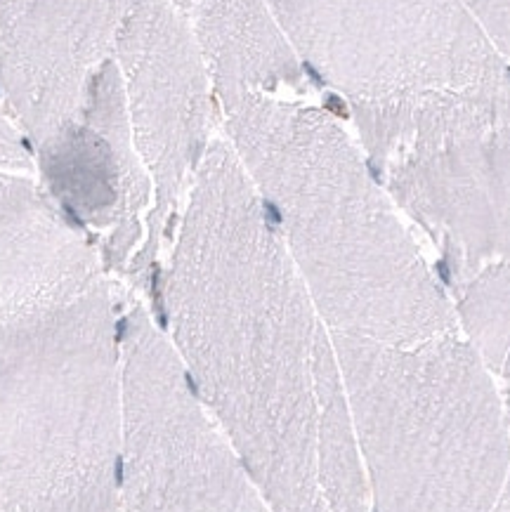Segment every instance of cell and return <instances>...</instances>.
I'll return each mask as SVG.
<instances>
[{"instance_id":"cell-3","label":"cell","mask_w":510,"mask_h":512,"mask_svg":"<svg viewBox=\"0 0 510 512\" xmlns=\"http://www.w3.org/2000/svg\"><path fill=\"white\" fill-rule=\"evenodd\" d=\"M331 338L418 343L459 333L454 307L400 208L331 111L251 95L220 107Z\"/></svg>"},{"instance_id":"cell-13","label":"cell","mask_w":510,"mask_h":512,"mask_svg":"<svg viewBox=\"0 0 510 512\" xmlns=\"http://www.w3.org/2000/svg\"><path fill=\"white\" fill-rule=\"evenodd\" d=\"M173 3L178 5V8H180L182 12H189V10L194 8V3H196V0H173Z\"/></svg>"},{"instance_id":"cell-10","label":"cell","mask_w":510,"mask_h":512,"mask_svg":"<svg viewBox=\"0 0 510 512\" xmlns=\"http://www.w3.org/2000/svg\"><path fill=\"white\" fill-rule=\"evenodd\" d=\"M187 17L218 109L241 97L310 90L303 62L267 0H196Z\"/></svg>"},{"instance_id":"cell-6","label":"cell","mask_w":510,"mask_h":512,"mask_svg":"<svg viewBox=\"0 0 510 512\" xmlns=\"http://www.w3.org/2000/svg\"><path fill=\"white\" fill-rule=\"evenodd\" d=\"M348 109L381 185L433 244L447 295L510 262L508 69Z\"/></svg>"},{"instance_id":"cell-2","label":"cell","mask_w":510,"mask_h":512,"mask_svg":"<svg viewBox=\"0 0 510 512\" xmlns=\"http://www.w3.org/2000/svg\"><path fill=\"white\" fill-rule=\"evenodd\" d=\"M126 293L43 185L0 173V512H123Z\"/></svg>"},{"instance_id":"cell-1","label":"cell","mask_w":510,"mask_h":512,"mask_svg":"<svg viewBox=\"0 0 510 512\" xmlns=\"http://www.w3.org/2000/svg\"><path fill=\"white\" fill-rule=\"evenodd\" d=\"M166 255L154 319L270 508L371 512L329 328L225 137Z\"/></svg>"},{"instance_id":"cell-9","label":"cell","mask_w":510,"mask_h":512,"mask_svg":"<svg viewBox=\"0 0 510 512\" xmlns=\"http://www.w3.org/2000/svg\"><path fill=\"white\" fill-rule=\"evenodd\" d=\"M135 152L152 187L145 241L126 277L156 303L168 251L201 161L220 128V111L187 12L173 0H130L119 31Z\"/></svg>"},{"instance_id":"cell-5","label":"cell","mask_w":510,"mask_h":512,"mask_svg":"<svg viewBox=\"0 0 510 512\" xmlns=\"http://www.w3.org/2000/svg\"><path fill=\"white\" fill-rule=\"evenodd\" d=\"M331 340L371 512H496L510 428L475 347L461 333L404 345Z\"/></svg>"},{"instance_id":"cell-8","label":"cell","mask_w":510,"mask_h":512,"mask_svg":"<svg viewBox=\"0 0 510 512\" xmlns=\"http://www.w3.org/2000/svg\"><path fill=\"white\" fill-rule=\"evenodd\" d=\"M307 74L345 104L459 88L508 69L463 0H267Z\"/></svg>"},{"instance_id":"cell-12","label":"cell","mask_w":510,"mask_h":512,"mask_svg":"<svg viewBox=\"0 0 510 512\" xmlns=\"http://www.w3.org/2000/svg\"><path fill=\"white\" fill-rule=\"evenodd\" d=\"M0 168L12 170H34V154L26 144L22 130L17 128L15 118L0 100Z\"/></svg>"},{"instance_id":"cell-14","label":"cell","mask_w":510,"mask_h":512,"mask_svg":"<svg viewBox=\"0 0 510 512\" xmlns=\"http://www.w3.org/2000/svg\"><path fill=\"white\" fill-rule=\"evenodd\" d=\"M503 404H506V416H508V428H510V378H508V387H506V399H503Z\"/></svg>"},{"instance_id":"cell-11","label":"cell","mask_w":510,"mask_h":512,"mask_svg":"<svg viewBox=\"0 0 510 512\" xmlns=\"http://www.w3.org/2000/svg\"><path fill=\"white\" fill-rule=\"evenodd\" d=\"M459 333L494 373L510 357V262L475 274L449 293Z\"/></svg>"},{"instance_id":"cell-15","label":"cell","mask_w":510,"mask_h":512,"mask_svg":"<svg viewBox=\"0 0 510 512\" xmlns=\"http://www.w3.org/2000/svg\"><path fill=\"white\" fill-rule=\"evenodd\" d=\"M501 373H503V378H506V380L510 378V357H508V361H506V366H503V371H501Z\"/></svg>"},{"instance_id":"cell-7","label":"cell","mask_w":510,"mask_h":512,"mask_svg":"<svg viewBox=\"0 0 510 512\" xmlns=\"http://www.w3.org/2000/svg\"><path fill=\"white\" fill-rule=\"evenodd\" d=\"M123 512H274L135 293L121 314Z\"/></svg>"},{"instance_id":"cell-4","label":"cell","mask_w":510,"mask_h":512,"mask_svg":"<svg viewBox=\"0 0 510 512\" xmlns=\"http://www.w3.org/2000/svg\"><path fill=\"white\" fill-rule=\"evenodd\" d=\"M130 0H0V100L43 189L126 277L152 187L135 152L119 31Z\"/></svg>"}]
</instances>
